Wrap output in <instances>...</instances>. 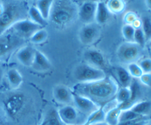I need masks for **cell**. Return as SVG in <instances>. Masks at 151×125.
<instances>
[{
    "label": "cell",
    "instance_id": "obj_1",
    "mask_svg": "<svg viewBox=\"0 0 151 125\" xmlns=\"http://www.w3.org/2000/svg\"><path fill=\"white\" fill-rule=\"evenodd\" d=\"M118 89L116 80L112 76H106L94 82H78L74 86L73 92L90 99L97 104L98 102L106 104L115 97Z\"/></svg>",
    "mask_w": 151,
    "mask_h": 125
},
{
    "label": "cell",
    "instance_id": "obj_2",
    "mask_svg": "<svg viewBox=\"0 0 151 125\" xmlns=\"http://www.w3.org/2000/svg\"><path fill=\"white\" fill-rule=\"evenodd\" d=\"M27 0H2L0 15V35L8 30L15 23L27 19L29 7Z\"/></svg>",
    "mask_w": 151,
    "mask_h": 125
},
{
    "label": "cell",
    "instance_id": "obj_3",
    "mask_svg": "<svg viewBox=\"0 0 151 125\" xmlns=\"http://www.w3.org/2000/svg\"><path fill=\"white\" fill-rule=\"evenodd\" d=\"M78 12L72 0H54L49 19L57 27L64 28L74 21Z\"/></svg>",
    "mask_w": 151,
    "mask_h": 125
},
{
    "label": "cell",
    "instance_id": "obj_4",
    "mask_svg": "<svg viewBox=\"0 0 151 125\" xmlns=\"http://www.w3.org/2000/svg\"><path fill=\"white\" fill-rule=\"evenodd\" d=\"M73 76L79 83L98 81L106 76L104 71L86 63L78 65L74 69Z\"/></svg>",
    "mask_w": 151,
    "mask_h": 125
},
{
    "label": "cell",
    "instance_id": "obj_5",
    "mask_svg": "<svg viewBox=\"0 0 151 125\" xmlns=\"http://www.w3.org/2000/svg\"><path fill=\"white\" fill-rule=\"evenodd\" d=\"M24 41L10 29L0 35V60L23 46Z\"/></svg>",
    "mask_w": 151,
    "mask_h": 125
},
{
    "label": "cell",
    "instance_id": "obj_6",
    "mask_svg": "<svg viewBox=\"0 0 151 125\" xmlns=\"http://www.w3.org/2000/svg\"><path fill=\"white\" fill-rule=\"evenodd\" d=\"M142 47L134 42H125L119 46L117 56L121 62L125 63H134L140 57Z\"/></svg>",
    "mask_w": 151,
    "mask_h": 125
},
{
    "label": "cell",
    "instance_id": "obj_7",
    "mask_svg": "<svg viewBox=\"0 0 151 125\" xmlns=\"http://www.w3.org/2000/svg\"><path fill=\"white\" fill-rule=\"evenodd\" d=\"M41 27L29 19H24L15 23L10 29L23 39H29L31 36Z\"/></svg>",
    "mask_w": 151,
    "mask_h": 125
},
{
    "label": "cell",
    "instance_id": "obj_8",
    "mask_svg": "<svg viewBox=\"0 0 151 125\" xmlns=\"http://www.w3.org/2000/svg\"><path fill=\"white\" fill-rule=\"evenodd\" d=\"M100 25L96 22L85 24L79 32V39L82 44L90 45L97 41L100 36Z\"/></svg>",
    "mask_w": 151,
    "mask_h": 125
},
{
    "label": "cell",
    "instance_id": "obj_9",
    "mask_svg": "<svg viewBox=\"0 0 151 125\" xmlns=\"http://www.w3.org/2000/svg\"><path fill=\"white\" fill-rule=\"evenodd\" d=\"M60 120L66 125H78L81 123V112L70 104H66L58 110Z\"/></svg>",
    "mask_w": 151,
    "mask_h": 125
},
{
    "label": "cell",
    "instance_id": "obj_10",
    "mask_svg": "<svg viewBox=\"0 0 151 125\" xmlns=\"http://www.w3.org/2000/svg\"><path fill=\"white\" fill-rule=\"evenodd\" d=\"M97 1H84L78 8V17L84 24L95 22V15L97 10Z\"/></svg>",
    "mask_w": 151,
    "mask_h": 125
},
{
    "label": "cell",
    "instance_id": "obj_11",
    "mask_svg": "<svg viewBox=\"0 0 151 125\" xmlns=\"http://www.w3.org/2000/svg\"><path fill=\"white\" fill-rule=\"evenodd\" d=\"M73 103L78 111L82 114L91 115L93 112L97 110L100 106L96 104L94 101L87 97L79 95L73 92Z\"/></svg>",
    "mask_w": 151,
    "mask_h": 125
},
{
    "label": "cell",
    "instance_id": "obj_12",
    "mask_svg": "<svg viewBox=\"0 0 151 125\" xmlns=\"http://www.w3.org/2000/svg\"><path fill=\"white\" fill-rule=\"evenodd\" d=\"M84 58L86 63L94 67L103 70L107 67L106 58L101 51L94 49H89L84 52Z\"/></svg>",
    "mask_w": 151,
    "mask_h": 125
},
{
    "label": "cell",
    "instance_id": "obj_13",
    "mask_svg": "<svg viewBox=\"0 0 151 125\" xmlns=\"http://www.w3.org/2000/svg\"><path fill=\"white\" fill-rule=\"evenodd\" d=\"M53 96L58 102L70 104L73 102V91L64 85H58L53 89Z\"/></svg>",
    "mask_w": 151,
    "mask_h": 125
},
{
    "label": "cell",
    "instance_id": "obj_14",
    "mask_svg": "<svg viewBox=\"0 0 151 125\" xmlns=\"http://www.w3.org/2000/svg\"><path fill=\"white\" fill-rule=\"evenodd\" d=\"M24 104L23 96L19 95V94H15L10 96L6 99L4 106L7 113L10 116H15L18 114Z\"/></svg>",
    "mask_w": 151,
    "mask_h": 125
},
{
    "label": "cell",
    "instance_id": "obj_15",
    "mask_svg": "<svg viewBox=\"0 0 151 125\" xmlns=\"http://www.w3.org/2000/svg\"><path fill=\"white\" fill-rule=\"evenodd\" d=\"M35 50L31 46H24L18 50L16 57L18 60L25 66H31L35 57Z\"/></svg>",
    "mask_w": 151,
    "mask_h": 125
},
{
    "label": "cell",
    "instance_id": "obj_16",
    "mask_svg": "<svg viewBox=\"0 0 151 125\" xmlns=\"http://www.w3.org/2000/svg\"><path fill=\"white\" fill-rule=\"evenodd\" d=\"M31 66L37 71H47L51 69L52 65L45 54L36 49L33 63Z\"/></svg>",
    "mask_w": 151,
    "mask_h": 125
},
{
    "label": "cell",
    "instance_id": "obj_17",
    "mask_svg": "<svg viewBox=\"0 0 151 125\" xmlns=\"http://www.w3.org/2000/svg\"><path fill=\"white\" fill-rule=\"evenodd\" d=\"M111 13L108 8L106 3L103 1H97L95 15V22L99 25L105 24L110 19Z\"/></svg>",
    "mask_w": 151,
    "mask_h": 125
},
{
    "label": "cell",
    "instance_id": "obj_18",
    "mask_svg": "<svg viewBox=\"0 0 151 125\" xmlns=\"http://www.w3.org/2000/svg\"><path fill=\"white\" fill-rule=\"evenodd\" d=\"M115 71H116V79L121 87L128 88L133 79L128 71L123 67H117Z\"/></svg>",
    "mask_w": 151,
    "mask_h": 125
},
{
    "label": "cell",
    "instance_id": "obj_19",
    "mask_svg": "<svg viewBox=\"0 0 151 125\" xmlns=\"http://www.w3.org/2000/svg\"><path fill=\"white\" fill-rule=\"evenodd\" d=\"M28 17H29V20H31L32 22L39 25V26H41L43 28H44L48 24V21H47V19H45L43 17L41 13L36 8L35 6H31V7H29V10H28Z\"/></svg>",
    "mask_w": 151,
    "mask_h": 125
},
{
    "label": "cell",
    "instance_id": "obj_20",
    "mask_svg": "<svg viewBox=\"0 0 151 125\" xmlns=\"http://www.w3.org/2000/svg\"><path fill=\"white\" fill-rule=\"evenodd\" d=\"M131 110L139 116L146 117L151 113V101L145 100L136 102Z\"/></svg>",
    "mask_w": 151,
    "mask_h": 125
},
{
    "label": "cell",
    "instance_id": "obj_21",
    "mask_svg": "<svg viewBox=\"0 0 151 125\" xmlns=\"http://www.w3.org/2000/svg\"><path fill=\"white\" fill-rule=\"evenodd\" d=\"M53 2H54V0H36L35 1V6L39 10L43 17L47 20H49Z\"/></svg>",
    "mask_w": 151,
    "mask_h": 125
},
{
    "label": "cell",
    "instance_id": "obj_22",
    "mask_svg": "<svg viewBox=\"0 0 151 125\" xmlns=\"http://www.w3.org/2000/svg\"><path fill=\"white\" fill-rule=\"evenodd\" d=\"M7 77L10 87L13 88H19L23 81L22 74L16 69H10V70H8L7 73Z\"/></svg>",
    "mask_w": 151,
    "mask_h": 125
},
{
    "label": "cell",
    "instance_id": "obj_23",
    "mask_svg": "<svg viewBox=\"0 0 151 125\" xmlns=\"http://www.w3.org/2000/svg\"><path fill=\"white\" fill-rule=\"evenodd\" d=\"M106 110L103 109V106L100 107L97 110L93 112L91 115H89L85 123L89 124H94L99 123V122L105 121L106 119Z\"/></svg>",
    "mask_w": 151,
    "mask_h": 125
},
{
    "label": "cell",
    "instance_id": "obj_24",
    "mask_svg": "<svg viewBox=\"0 0 151 125\" xmlns=\"http://www.w3.org/2000/svg\"><path fill=\"white\" fill-rule=\"evenodd\" d=\"M121 111L122 110L118 106L109 110V111L106 112L105 121L109 125H118Z\"/></svg>",
    "mask_w": 151,
    "mask_h": 125
},
{
    "label": "cell",
    "instance_id": "obj_25",
    "mask_svg": "<svg viewBox=\"0 0 151 125\" xmlns=\"http://www.w3.org/2000/svg\"><path fill=\"white\" fill-rule=\"evenodd\" d=\"M44 121H46V125H66L60 120L58 111L55 109L49 110Z\"/></svg>",
    "mask_w": 151,
    "mask_h": 125
},
{
    "label": "cell",
    "instance_id": "obj_26",
    "mask_svg": "<svg viewBox=\"0 0 151 125\" xmlns=\"http://www.w3.org/2000/svg\"><path fill=\"white\" fill-rule=\"evenodd\" d=\"M48 38V32L44 28H41L37 30L29 38V41L34 44H41L45 42Z\"/></svg>",
    "mask_w": 151,
    "mask_h": 125
},
{
    "label": "cell",
    "instance_id": "obj_27",
    "mask_svg": "<svg viewBox=\"0 0 151 125\" xmlns=\"http://www.w3.org/2000/svg\"><path fill=\"white\" fill-rule=\"evenodd\" d=\"M106 5L111 13H120L125 9V3L124 0H109Z\"/></svg>",
    "mask_w": 151,
    "mask_h": 125
},
{
    "label": "cell",
    "instance_id": "obj_28",
    "mask_svg": "<svg viewBox=\"0 0 151 125\" xmlns=\"http://www.w3.org/2000/svg\"><path fill=\"white\" fill-rule=\"evenodd\" d=\"M115 97H116L115 100H116L118 104H122V103L125 102L127 101H129L131 99V91H130L129 88L121 87L119 89H118Z\"/></svg>",
    "mask_w": 151,
    "mask_h": 125
},
{
    "label": "cell",
    "instance_id": "obj_29",
    "mask_svg": "<svg viewBox=\"0 0 151 125\" xmlns=\"http://www.w3.org/2000/svg\"><path fill=\"white\" fill-rule=\"evenodd\" d=\"M131 91V101H132L133 103L135 104L137 102V100L138 99L139 96H140V93H141V91H140V85L139 84V82H137V79H134L133 78L132 82H131V85L128 87Z\"/></svg>",
    "mask_w": 151,
    "mask_h": 125
},
{
    "label": "cell",
    "instance_id": "obj_30",
    "mask_svg": "<svg viewBox=\"0 0 151 125\" xmlns=\"http://www.w3.org/2000/svg\"><path fill=\"white\" fill-rule=\"evenodd\" d=\"M141 28L145 35L146 41L151 40V18L147 16H143L141 20Z\"/></svg>",
    "mask_w": 151,
    "mask_h": 125
},
{
    "label": "cell",
    "instance_id": "obj_31",
    "mask_svg": "<svg viewBox=\"0 0 151 125\" xmlns=\"http://www.w3.org/2000/svg\"><path fill=\"white\" fill-rule=\"evenodd\" d=\"M140 118H144L143 116H139L137 113H134V111L128 109V110H122L119 118V122H125L128 121L135 120V119H140Z\"/></svg>",
    "mask_w": 151,
    "mask_h": 125
},
{
    "label": "cell",
    "instance_id": "obj_32",
    "mask_svg": "<svg viewBox=\"0 0 151 125\" xmlns=\"http://www.w3.org/2000/svg\"><path fill=\"white\" fill-rule=\"evenodd\" d=\"M135 29L134 26L131 24H125V25H123L122 28V33L127 42H134Z\"/></svg>",
    "mask_w": 151,
    "mask_h": 125
},
{
    "label": "cell",
    "instance_id": "obj_33",
    "mask_svg": "<svg viewBox=\"0 0 151 125\" xmlns=\"http://www.w3.org/2000/svg\"><path fill=\"white\" fill-rule=\"evenodd\" d=\"M127 70L128 71L131 76H132V78H134V79H139L140 76L144 74L139 65L138 63H135V62L129 63Z\"/></svg>",
    "mask_w": 151,
    "mask_h": 125
},
{
    "label": "cell",
    "instance_id": "obj_34",
    "mask_svg": "<svg viewBox=\"0 0 151 125\" xmlns=\"http://www.w3.org/2000/svg\"><path fill=\"white\" fill-rule=\"evenodd\" d=\"M134 42L136 43L137 45L139 46L140 47L143 48L145 46L146 42V38L145 35L143 30L142 28H137L135 29V33H134Z\"/></svg>",
    "mask_w": 151,
    "mask_h": 125
},
{
    "label": "cell",
    "instance_id": "obj_35",
    "mask_svg": "<svg viewBox=\"0 0 151 125\" xmlns=\"http://www.w3.org/2000/svg\"><path fill=\"white\" fill-rule=\"evenodd\" d=\"M148 124L149 120H147L146 117H144L128 121L119 122L118 125H148Z\"/></svg>",
    "mask_w": 151,
    "mask_h": 125
},
{
    "label": "cell",
    "instance_id": "obj_36",
    "mask_svg": "<svg viewBox=\"0 0 151 125\" xmlns=\"http://www.w3.org/2000/svg\"><path fill=\"white\" fill-rule=\"evenodd\" d=\"M138 64L144 73H151V58L142 59Z\"/></svg>",
    "mask_w": 151,
    "mask_h": 125
},
{
    "label": "cell",
    "instance_id": "obj_37",
    "mask_svg": "<svg viewBox=\"0 0 151 125\" xmlns=\"http://www.w3.org/2000/svg\"><path fill=\"white\" fill-rule=\"evenodd\" d=\"M139 80L143 85L151 88V73H144L139 77Z\"/></svg>",
    "mask_w": 151,
    "mask_h": 125
},
{
    "label": "cell",
    "instance_id": "obj_38",
    "mask_svg": "<svg viewBox=\"0 0 151 125\" xmlns=\"http://www.w3.org/2000/svg\"><path fill=\"white\" fill-rule=\"evenodd\" d=\"M137 20H138V18L136 16L135 13H132V12L126 13V15L125 16V21L126 22L127 24L133 25Z\"/></svg>",
    "mask_w": 151,
    "mask_h": 125
},
{
    "label": "cell",
    "instance_id": "obj_39",
    "mask_svg": "<svg viewBox=\"0 0 151 125\" xmlns=\"http://www.w3.org/2000/svg\"><path fill=\"white\" fill-rule=\"evenodd\" d=\"M3 76H4V69H3L2 66L0 64V84L2 82Z\"/></svg>",
    "mask_w": 151,
    "mask_h": 125
},
{
    "label": "cell",
    "instance_id": "obj_40",
    "mask_svg": "<svg viewBox=\"0 0 151 125\" xmlns=\"http://www.w3.org/2000/svg\"><path fill=\"white\" fill-rule=\"evenodd\" d=\"M145 4L147 8L151 10V0H145Z\"/></svg>",
    "mask_w": 151,
    "mask_h": 125
},
{
    "label": "cell",
    "instance_id": "obj_41",
    "mask_svg": "<svg viewBox=\"0 0 151 125\" xmlns=\"http://www.w3.org/2000/svg\"><path fill=\"white\" fill-rule=\"evenodd\" d=\"M91 125H109V124L106 123V121H103V122H99V123L94 124H91Z\"/></svg>",
    "mask_w": 151,
    "mask_h": 125
},
{
    "label": "cell",
    "instance_id": "obj_42",
    "mask_svg": "<svg viewBox=\"0 0 151 125\" xmlns=\"http://www.w3.org/2000/svg\"><path fill=\"white\" fill-rule=\"evenodd\" d=\"M2 10H3V7H2V4H1V3L0 2V15H1V12H2Z\"/></svg>",
    "mask_w": 151,
    "mask_h": 125
},
{
    "label": "cell",
    "instance_id": "obj_43",
    "mask_svg": "<svg viewBox=\"0 0 151 125\" xmlns=\"http://www.w3.org/2000/svg\"><path fill=\"white\" fill-rule=\"evenodd\" d=\"M40 125H46V121H44V120L43 121V122Z\"/></svg>",
    "mask_w": 151,
    "mask_h": 125
},
{
    "label": "cell",
    "instance_id": "obj_44",
    "mask_svg": "<svg viewBox=\"0 0 151 125\" xmlns=\"http://www.w3.org/2000/svg\"><path fill=\"white\" fill-rule=\"evenodd\" d=\"M83 125H91V124H87V123H84Z\"/></svg>",
    "mask_w": 151,
    "mask_h": 125
},
{
    "label": "cell",
    "instance_id": "obj_45",
    "mask_svg": "<svg viewBox=\"0 0 151 125\" xmlns=\"http://www.w3.org/2000/svg\"><path fill=\"white\" fill-rule=\"evenodd\" d=\"M150 41V47H151V40H150V41Z\"/></svg>",
    "mask_w": 151,
    "mask_h": 125
}]
</instances>
